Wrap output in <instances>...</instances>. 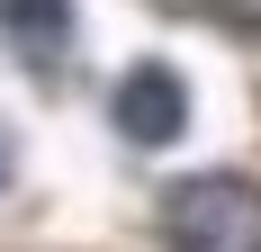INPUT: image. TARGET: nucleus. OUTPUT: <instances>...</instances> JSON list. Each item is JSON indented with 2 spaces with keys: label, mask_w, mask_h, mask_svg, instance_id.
<instances>
[{
  "label": "nucleus",
  "mask_w": 261,
  "mask_h": 252,
  "mask_svg": "<svg viewBox=\"0 0 261 252\" xmlns=\"http://www.w3.org/2000/svg\"><path fill=\"white\" fill-rule=\"evenodd\" d=\"M162 243L171 252H261V180L189 171L162 189Z\"/></svg>",
  "instance_id": "1"
},
{
  "label": "nucleus",
  "mask_w": 261,
  "mask_h": 252,
  "mask_svg": "<svg viewBox=\"0 0 261 252\" xmlns=\"http://www.w3.org/2000/svg\"><path fill=\"white\" fill-rule=\"evenodd\" d=\"M0 36L27 63H63L72 54V0H0Z\"/></svg>",
  "instance_id": "3"
},
{
  "label": "nucleus",
  "mask_w": 261,
  "mask_h": 252,
  "mask_svg": "<svg viewBox=\"0 0 261 252\" xmlns=\"http://www.w3.org/2000/svg\"><path fill=\"white\" fill-rule=\"evenodd\" d=\"M108 117H117L126 144L162 153V144H180V126H189V81L171 72V63H135V72L108 90Z\"/></svg>",
  "instance_id": "2"
},
{
  "label": "nucleus",
  "mask_w": 261,
  "mask_h": 252,
  "mask_svg": "<svg viewBox=\"0 0 261 252\" xmlns=\"http://www.w3.org/2000/svg\"><path fill=\"white\" fill-rule=\"evenodd\" d=\"M216 27H234V36H261V0H207Z\"/></svg>",
  "instance_id": "4"
},
{
  "label": "nucleus",
  "mask_w": 261,
  "mask_h": 252,
  "mask_svg": "<svg viewBox=\"0 0 261 252\" xmlns=\"http://www.w3.org/2000/svg\"><path fill=\"white\" fill-rule=\"evenodd\" d=\"M0 189H9V135H0Z\"/></svg>",
  "instance_id": "5"
}]
</instances>
